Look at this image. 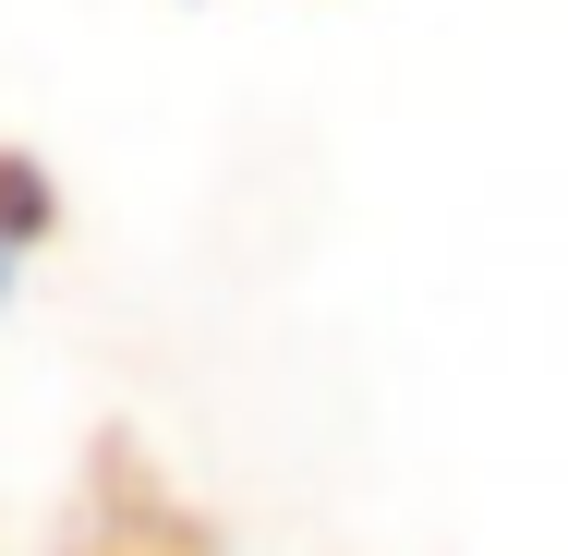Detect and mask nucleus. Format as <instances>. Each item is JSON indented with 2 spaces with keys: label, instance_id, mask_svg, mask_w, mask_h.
Segmentation results:
<instances>
[{
  "label": "nucleus",
  "instance_id": "nucleus-1",
  "mask_svg": "<svg viewBox=\"0 0 568 556\" xmlns=\"http://www.w3.org/2000/svg\"><path fill=\"white\" fill-rule=\"evenodd\" d=\"M61 556H219V533L133 459V436H98V472H85V508H73Z\"/></svg>",
  "mask_w": 568,
  "mask_h": 556
},
{
  "label": "nucleus",
  "instance_id": "nucleus-2",
  "mask_svg": "<svg viewBox=\"0 0 568 556\" xmlns=\"http://www.w3.org/2000/svg\"><path fill=\"white\" fill-rule=\"evenodd\" d=\"M49 219H61V182L24 158V145H0V254H24V242H49Z\"/></svg>",
  "mask_w": 568,
  "mask_h": 556
},
{
  "label": "nucleus",
  "instance_id": "nucleus-3",
  "mask_svg": "<svg viewBox=\"0 0 568 556\" xmlns=\"http://www.w3.org/2000/svg\"><path fill=\"white\" fill-rule=\"evenodd\" d=\"M0 279H12V254H0Z\"/></svg>",
  "mask_w": 568,
  "mask_h": 556
}]
</instances>
